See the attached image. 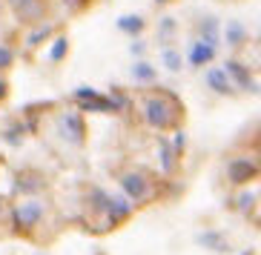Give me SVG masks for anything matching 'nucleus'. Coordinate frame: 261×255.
Listing matches in <instances>:
<instances>
[{
    "label": "nucleus",
    "instance_id": "1",
    "mask_svg": "<svg viewBox=\"0 0 261 255\" xmlns=\"http://www.w3.org/2000/svg\"><path fill=\"white\" fill-rule=\"evenodd\" d=\"M144 118H146V124L155 126V129L172 126V121H175V103L167 101V98H149L144 103Z\"/></svg>",
    "mask_w": 261,
    "mask_h": 255
},
{
    "label": "nucleus",
    "instance_id": "2",
    "mask_svg": "<svg viewBox=\"0 0 261 255\" xmlns=\"http://www.w3.org/2000/svg\"><path fill=\"white\" fill-rule=\"evenodd\" d=\"M121 189H123V195H126L129 201H135V204L152 198V186H149L146 175H141V172H126V175L121 178Z\"/></svg>",
    "mask_w": 261,
    "mask_h": 255
},
{
    "label": "nucleus",
    "instance_id": "3",
    "mask_svg": "<svg viewBox=\"0 0 261 255\" xmlns=\"http://www.w3.org/2000/svg\"><path fill=\"white\" fill-rule=\"evenodd\" d=\"M40 218H43V204L40 201H26L15 209V226L17 230H32V226H38Z\"/></svg>",
    "mask_w": 261,
    "mask_h": 255
},
{
    "label": "nucleus",
    "instance_id": "4",
    "mask_svg": "<svg viewBox=\"0 0 261 255\" xmlns=\"http://www.w3.org/2000/svg\"><path fill=\"white\" fill-rule=\"evenodd\" d=\"M258 175V166H255V161H250V158H236V161H230V166H227V178L232 181V184H247L250 178H255Z\"/></svg>",
    "mask_w": 261,
    "mask_h": 255
},
{
    "label": "nucleus",
    "instance_id": "5",
    "mask_svg": "<svg viewBox=\"0 0 261 255\" xmlns=\"http://www.w3.org/2000/svg\"><path fill=\"white\" fill-rule=\"evenodd\" d=\"M61 132L63 138H69V144H84V121H81V115H75V112H66V115L61 118Z\"/></svg>",
    "mask_w": 261,
    "mask_h": 255
},
{
    "label": "nucleus",
    "instance_id": "6",
    "mask_svg": "<svg viewBox=\"0 0 261 255\" xmlns=\"http://www.w3.org/2000/svg\"><path fill=\"white\" fill-rule=\"evenodd\" d=\"M132 212V201L126 198V195H109L107 201V215L112 218V221H123V218Z\"/></svg>",
    "mask_w": 261,
    "mask_h": 255
},
{
    "label": "nucleus",
    "instance_id": "7",
    "mask_svg": "<svg viewBox=\"0 0 261 255\" xmlns=\"http://www.w3.org/2000/svg\"><path fill=\"white\" fill-rule=\"evenodd\" d=\"M215 58V46H210L207 40H195L190 46V63L192 66H204Z\"/></svg>",
    "mask_w": 261,
    "mask_h": 255
},
{
    "label": "nucleus",
    "instance_id": "8",
    "mask_svg": "<svg viewBox=\"0 0 261 255\" xmlns=\"http://www.w3.org/2000/svg\"><path fill=\"white\" fill-rule=\"evenodd\" d=\"M224 72L236 77L241 89H253V92H255V83L250 80V72H247V66H241L238 61H227V66H224Z\"/></svg>",
    "mask_w": 261,
    "mask_h": 255
},
{
    "label": "nucleus",
    "instance_id": "9",
    "mask_svg": "<svg viewBox=\"0 0 261 255\" xmlns=\"http://www.w3.org/2000/svg\"><path fill=\"white\" fill-rule=\"evenodd\" d=\"M207 83L213 86L218 95H230V92H232L230 75H227L224 69H210V72H207Z\"/></svg>",
    "mask_w": 261,
    "mask_h": 255
},
{
    "label": "nucleus",
    "instance_id": "10",
    "mask_svg": "<svg viewBox=\"0 0 261 255\" xmlns=\"http://www.w3.org/2000/svg\"><path fill=\"white\" fill-rule=\"evenodd\" d=\"M201 40H207L210 46H218V23H215L213 17H207L201 23Z\"/></svg>",
    "mask_w": 261,
    "mask_h": 255
},
{
    "label": "nucleus",
    "instance_id": "11",
    "mask_svg": "<svg viewBox=\"0 0 261 255\" xmlns=\"http://www.w3.org/2000/svg\"><path fill=\"white\" fill-rule=\"evenodd\" d=\"M118 29L129 32V35H138V32L144 29V20H141L138 15H123L121 20H118Z\"/></svg>",
    "mask_w": 261,
    "mask_h": 255
},
{
    "label": "nucleus",
    "instance_id": "12",
    "mask_svg": "<svg viewBox=\"0 0 261 255\" xmlns=\"http://www.w3.org/2000/svg\"><path fill=\"white\" fill-rule=\"evenodd\" d=\"M132 77H135V80H141V83H149V80H155V69L152 66H149V63H135V66H132Z\"/></svg>",
    "mask_w": 261,
    "mask_h": 255
},
{
    "label": "nucleus",
    "instance_id": "13",
    "mask_svg": "<svg viewBox=\"0 0 261 255\" xmlns=\"http://www.w3.org/2000/svg\"><path fill=\"white\" fill-rule=\"evenodd\" d=\"M164 66H167L169 72H181V52H175V49H164Z\"/></svg>",
    "mask_w": 261,
    "mask_h": 255
},
{
    "label": "nucleus",
    "instance_id": "14",
    "mask_svg": "<svg viewBox=\"0 0 261 255\" xmlns=\"http://www.w3.org/2000/svg\"><path fill=\"white\" fill-rule=\"evenodd\" d=\"M17 189H20V192H38L40 189V178H32V175H26V178H20L17 181Z\"/></svg>",
    "mask_w": 261,
    "mask_h": 255
},
{
    "label": "nucleus",
    "instance_id": "15",
    "mask_svg": "<svg viewBox=\"0 0 261 255\" xmlns=\"http://www.w3.org/2000/svg\"><path fill=\"white\" fill-rule=\"evenodd\" d=\"M66 49H69V40L58 38V40H55V46H52V52H49V58H52V61H61L63 54H66Z\"/></svg>",
    "mask_w": 261,
    "mask_h": 255
},
{
    "label": "nucleus",
    "instance_id": "16",
    "mask_svg": "<svg viewBox=\"0 0 261 255\" xmlns=\"http://www.w3.org/2000/svg\"><path fill=\"white\" fill-rule=\"evenodd\" d=\"M161 161H164V169L172 172V166H175V155H172V147H169V144H161Z\"/></svg>",
    "mask_w": 261,
    "mask_h": 255
},
{
    "label": "nucleus",
    "instance_id": "17",
    "mask_svg": "<svg viewBox=\"0 0 261 255\" xmlns=\"http://www.w3.org/2000/svg\"><path fill=\"white\" fill-rule=\"evenodd\" d=\"M241 38H244V26H241V23H230V26H227V43H238Z\"/></svg>",
    "mask_w": 261,
    "mask_h": 255
},
{
    "label": "nucleus",
    "instance_id": "18",
    "mask_svg": "<svg viewBox=\"0 0 261 255\" xmlns=\"http://www.w3.org/2000/svg\"><path fill=\"white\" fill-rule=\"evenodd\" d=\"M201 244H207V247H213V249H227V244L224 241H218V235L215 232H207V235H201Z\"/></svg>",
    "mask_w": 261,
    "mask_h": 255
},
{
    "label": "nucleus",
    "instance_id": "19",
    "mask_svg": "<svg viewBox=\"0 0 261 255\" xmlns=\"http://www.w3.org/2000/svg\"><path fill=\"white\" fill-rule=\"evenodd\" d=\"M172 32H175V20H172V17H164V20H161V32H158V35H161V40H167Z\"/></svg>",
    "mask_w": 261,
    "mask_h": 255
},
{
    "label": "nucleus",
    "instance_id": "20",
    "mask_svg": "<svg viewBox=\"0 0 261 255\" xmlns=\"http://www.w3.org/2000/svg\"><path fill=\"white\" fill-rule=\"evenodd\" d=\"M75 95L81 98V101H92V98H98V89H92V86H81V89H75Z\"/></svg>",
    "mask_w": 261,
    "mask_h": 255
},
{
    "label": "nucleus",
    "instance_id": "21",
    "mask_svg": "<svg viewBox=\"0 0 261 255\" xmlns=\"http://www.w3.org/2000/svg\"><path fill=\"white\" fill-rule=\"evenodd\" d=\"M253 204H255V195H253V192H241V198H238V207H241V212H247Z\"/></svg>",
    "mask_w": 261,
    "mask_h": 255
},
{
    "label": "nucleus",
    "instance_id": "22",
    "mask_svg": "<svg viewBox=\"0 0 261 255\" xmlns=\"http://www.w3.org/2000/svg\"><path fill=\"white\" fill-rule=\"evenodd\" d=\"M49 32H52V29H49V26H43V29H38V32H32V35H29V40H26V43H29V46H35L38 40H43V38H46Z\"/></svg>",
    "mask_w": 261,
    "mask_h": 255
},
{
    "label": "nucleus",
    "instance_id": "23",
    "mask_svg": "<svg viewBox=\"0 0 261 255\" xmlns=\"http://www.w3.org/2000/svg\"><path fill=\"white\" fill-rule=\"evenodd\" d=\"M184 147H187V135L184 132H178L175 140H172V152H184Z\"/></svg>",
    "mask_w": 261,
    "mask_h": 255
},
{
    "label": "nucleus",
    "instance_id": "24",
    "mask_svg": "<svg viewBox=\"0 0 261 255\" xmlns=\"http://www.w3.org/2000/svg\"><path fill=\"white\" fill-rule=\"evenodd\" d=\"M9 63H12V52L6 46H0V69H6Z\"/></svg>",
    "mask_w": 261,
    "mask_h": 255
},
{
    "label": "nucleus",
    "instance_id": "25",
    "mask_svg": "<svg viewBox=\"0 0 261 255\" xmlns=\"http://www.w3.org/2000/svg\"><path fill=\"white\" fill-rule=\"evenodd\" d=\"M144 43H132V54H144Z\"/></svg>",
    "mask_w": 261,
    "mask_h": 255
},
{
    "label": "nucleus",
    "instance_id": "26",
    "mask_svg": "<svg viewBox=\"0 0 261 255\" xmlns=\"http://www.w3.org/2000/svg\"><path fill=\"white\" fill-rule=\"evenodd\" d=\"M3 95H6V83H3V80H0V98H3Z\"/></svg>",
    "mask_w": 261,
    "mask_h": 255
},
{
    "label": "nucleus",
    "instance_id": "27",
    "mask_svg": "<svg viewBox=\"0 0 261 255\" xmlns=\"http://www.w3.org/2000/svg\"><path fill=\"white\" fill-rule=\"evenodd\" d=\"M241 255H253V252H250V249H247V252H241Z\"/></svg>",
    "mask_w": 261,
    "mask_h": 255
},
{
    "label": "nucleus",
    "instance_id": "28",
    "mask_svg": "<svg viewBox=\"0 0 261 255\" xmlns=\"http://www.w3.org/2000/svg\"><path fill=\"white\" fill-rule=\"evenodd\" d=\"M158 3H167V0H158Z\"/></svg>",
    "mask_w": 261,
    "mask_h": 255
}]
</instances>
